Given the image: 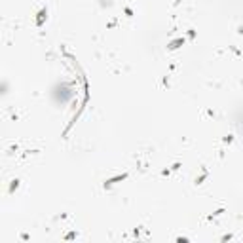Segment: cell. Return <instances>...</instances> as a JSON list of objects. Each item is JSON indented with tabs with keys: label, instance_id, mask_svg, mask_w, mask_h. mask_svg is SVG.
<instances>
[{
	"label": "cell",
	"instance_id": "cell-1",
	"mask_svg": "<svg viewBox=\"0 0 243 243\" xmlns=\"http://www.w3.org/2000/svg\"><path fill=\"white\" fill-rule=\"evenodd\" d=\"M182 42H184V40H182V38H179V40H175V42L171 44V46H169V48H171V50H175V48H179V46H181V44H182Z\"/></svg>",
	"mask_w": 243,
	"mask_h": 243
}]
</instances>
